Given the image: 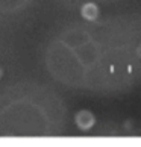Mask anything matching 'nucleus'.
<instances>
[{
    "mask_svg": "<svg viewBox=\"0 0 141 147\" xmlns=\"http://www.w3.org/2000/svg\"><path fill=\"white\" fill-rule=\"evenodd\" d=\"M82 14H84V17H86L88 20H93L96 18V15H97V8L94 6V5H85L84 9H82Z\"/></svg>",
    "mask_w": 141,
    "mask_h": 147,
    "instance_id": "f257e3e1",
    "label": "nucleus"
}]
</instances>
